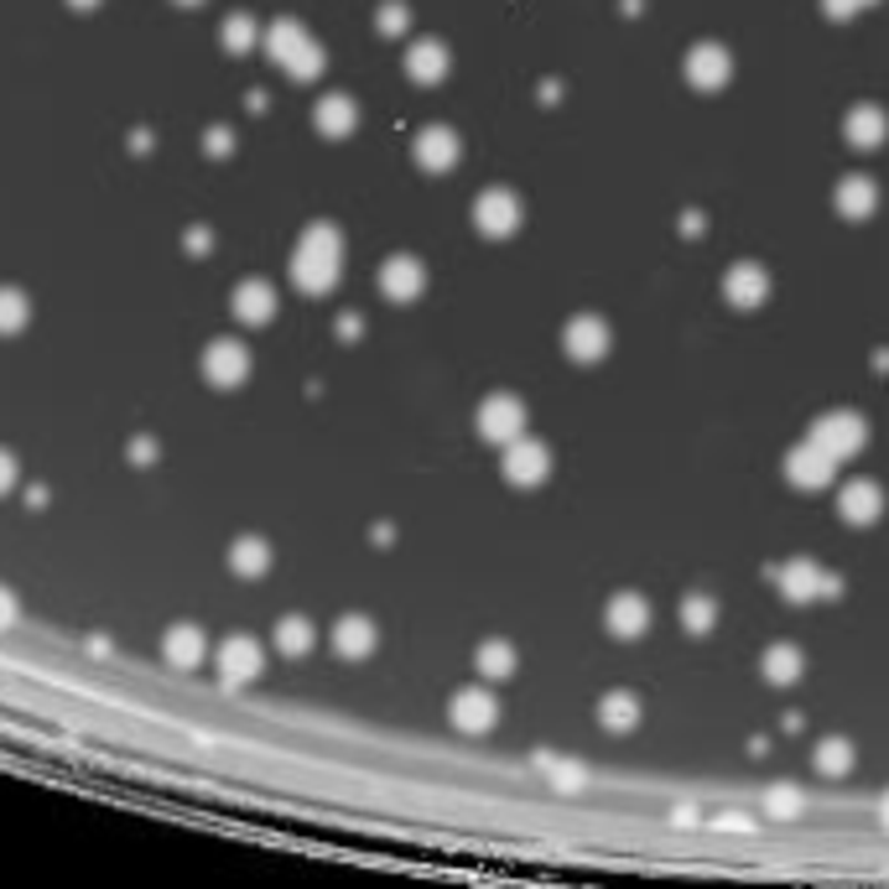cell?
Listing matches in <instances>:
<instances>
[{
    "mask_svg": "<svg viewBox=\"0 0 889 889\" xmlns=\"http://www.w3.org/2000/svg\"><path fill=\"white\" fill-rule=\"evenodd\" d=\"M188 250H193V256H208V250H214V235H208L204 224H193V229H188Z\"/></svg>",
    "mask_w": 889,
    "mask_h": 889,
    "instance_id": "60d3db41",
    "label": "cell"
},
{
    "mask_svg": "<svg viewBox=\"0 0 889 889\" xmlns=\"http://www.w3.org/2000/svg\"><path fill=\"white\" fill-rule=\"evenodd\" d=\"M260 37H266V32H260V21L250 17V11H229V17H224V27H219V42H224V52H229V58H245L250 48H260Z\"/></svg>",
    "mask_w": 889,
    "mask_h": 889,
    "instance_id": "83f0119b",
    "label": "cell"
},
{
    "mask_svg": "<svg viewBox=\"0 0 889 889\" xmlns=\"http://www.w3.org/2000/svg\"><path fill=\"white\" fill-rule=\"evenodd\" d=\"M833 468H838V458H833L827 447H817L812 437L786 453V479L796 484V489H827V484H833Z\"/></svg>",
    "mask_w": 889,
    "mask_h": 889,
    "instance_id": "5bb4252c",
    "label": "cell"
},
{
    "mask_svg": "<svg viewBox=\"0 0 889 889\" xmlns=\"http://www.w3.org/2000/svg\"><path fill=\"white\" fill-rule=\"evenodd\" d=\"M599 723L609 734H630L634 723H640V697H634V692H609V697H599Z\"/></svg>",
    "mask_w": 889,
    "mask_h": 889,
    "instance_id": "f546056e",
    "label": "cell"
},
{
    "mask_svg": "<svg viewBox=\"0 0 889 889\" xmlns=\"http://www.w3.org/2000/svg\"><path fill=\"white\" fill-rule=\"evenodd\" d=\"M328 640H333V650H339L343 661H364V655H375L380 630H375V619L370 614H343Z\"/></svg>",
    "mask_w": 889,
    "mask_h": 889,
    "instance_id": "ffe728a7",
    "label": "cell"
},
{
    "mask_svg": "<svg viewBox=\"0 0 889 889\" xmlns=\"http://www.w3.org/2000/svg\"><path fill=\"white\" fill-rule=\"evenodd\" d=\"M291 287L297 291H308V297H328V291L339 287V276H343V235H339V224H308L302 229V240H297V250H291Z\"/></svg>",
    "mask_w": 889,
    "mask_h": 889,
    "instance_id": "6da1fadb",
    "label": "cell"
},
{
    "mask_svg": "<svg viewBox=\"0 0 889 889\" xmlns=\"http://www.w3.org/2000/svg\"><path fill=\"white\" fill-rule=\"evenodd\" d=\"M276 308H281V297H276V287L266 276H245L240 287L229 291V312H235V323H245V328H266L276 318Z\"/></svg>",
    "mask_w": 889,
    "mask_h": 889,
    "instance_id": "ba28073f",
    "label": "cell"
},
{
    "mask_svg": "<svg viewBox=\"0 0 889 889\" xmlns=\"http://www.w3.org/2000/svg\"><path fill=\"white\" fill-rule=\"evenodd\" d=\"M312 125H318V136H328V141L354 136V125H360V104L349 100V94H323V100L312 104Z\"/></svg>",
    "mask_w": 889,
    "mask_h": 889,
    "instance_id": "7402d4cb",
    "label": "cell"
},
{
    "mask_svg": "<svg viewBox=\"0 0 889 889\" xmlns=\"http://www.w3.org/2000/svg\"><path fill=\"white\" fill-rule=\"evenodd\" d=\"M775 582H781V593H786L790 603L838 599V593H843V578H838V572H821L817 557H790V562L775 572Z\"/></svg>",
    "mask_w": 889,
    "mask_h": 889,
    "instance_id": "7a4b0ae2",
    "label": "cell"
},
{
    "mask_svg": "<svg viewBox=\"0 0 889 889\" xmlns=\"http://www.w3.org/2000/svg\"><path fill=\"white\" fill-rule=\"evenodd\" d=\"M702 229H707V224H702V214H697V208H686V214H682V235H692V240H697Z\"/></svg>",
    "mask_w": 889,
    "mask_h": 889,
    "instance_id": "ee69618b",
    "label": "cell"
},
{
    "mask_svg": "<svg viewBox=\"0 0 889 889\" xmlns=\"http://www.w3.org/2000/svg\"><path fill=\"white\" fill-rule=\"evenodd\" d=\"M17 614H21V603H17V593L0 582V630H11L17 624Z\"/></svg>",
    "mask_w": 889,
    "mask_h": 889,
    "instance_id": "ab89813d",
    "label": "cell"
},
{
    "mask_svg": "<svg viewBox=\"0 0 889 889\" xmlns=\"http://www.w3.org/2000/svg\"><path fill=\"white\" fill-rule=\"evenodd\" d=\"M32 323V297L21 287H0V333H21Z\"/></svg>",
    "mask_w": 889,
    "mask_h": 889,
    "instance_id": "1f68e13d",
    "label": "cell"
},
{
    "mask_svg": "<svg viewBox=\"0 0 889 889\" xmlns=\"http://www.w3.org/2000/svg\"><path fill=\"white\" fill-rule=\"evenodd\" d=\"M817 447H827L833 458H854V453H864V443H869V422L858 416V411H827V416H817L812 422V432H806Z\"/></svg>",
    "mask_w": 889,
    "mask_h": 889,
    "instance_id": "3957f363",
    "label": "cell"
},
{
    "mask_svg": "<svg viewBox=\"0 0 889 889\" xmlns=\"http://www.w3.org/2000/svg\"><path fill=\"white\" fill-rule=\"evenodd\" d=\"M676 614H682V630H692V634H707V630H713V624H719V603L707 599V593H686V599H682V609H676Z\"/></svg>",
    "mask_w": 889,
    "mask_h": 889,
    "instance_id": "836d02e7",
    "label": "cell"
},
{
    "mask_svg": "<svg viewBox=\"0 0 889 889\" xmlns=\"http://www.w3.org/2000/svg\"><path fill=\"white\" fill-rule=\"evenodd\" d=\"M821 11L833 21H848V17H858V0H821Z\"/></svg>",
    "mask_w": 889,
    "mask_h": 889,
    "instance_id": "b9f144b4",
    "label": "cell"
},
{
    "mask_svg": "<svg viewBox=\"0 0 889 889\" xmlns=\"http://www.w3.org/2000/svg\"><path fill=\"white\" fill-rule=\"evenodd\" d=\"M271 640H276L281 655H308L312 640H318V630H312L308 614H281L276 619V630H271Z\"/></svg>",
    "mask_w": 889,
    "mask_h": 889,
    "instance_id": "f1b7e54d",
    "label": "cell"
},
{
    "mask_svg": "<svg viewBox=\"0 0 889 889\" xmlns=\"http://www.w3.org/2000/svg\"><path fill=\"white\" fill-rule=\"evenodd\" d=\"M411 156H416V167L422 172H453L463 156V141L453 125H422L416 131V141H411Z\"/></svg>",
    "mask_w": 889,
    "mask_h": 889,
    "instance_id": "8fae6325",
    "label": "cell"
},
{
    "mask_svg": "<svg viewBox=\"0 0 889 889\" xmlns=\"http://www.w3.org/2000/svg\"><path fill=\"white\" fill-rule=\"evenodd\" d=\"M520 219H526V204H520L510 188H484L479 198H474V229H479L484 240H510L515 229H520Z\"/></svg>",
    "mask_w": 889,
    "mask_h": 889,
    "instance_id": "5b68a950",
    "label": "cell"
},
{
    "mask_svg": "<svg viewBox=\"0 0 889 889\" xmlns=\"http://www.w3.org/2000/svg\"><path fill=\"white\" fill-rule=\"evenodd\" d=\"M609 323H603L599 312H578L572 323L562 328V349H567V360H578V364H599L603 354H609Z\"/></svg>",
    "mask_w": 889,
    "mask_h": 889,
    "instance_id": "30bf717a",
    "label": "cell"
},
{
    "mask_svg": "<svg viewBox=\"0 0 889 889\" xmlns=\"http://www.w3.org/2000/svg\"><path fill=\"white\" fill-rule=\"evenodd\" d=\"M380 291L406 308V302H416V297L427 291V266L416 256H385V266H380Z\"/></svg>",
    "mask_w": 889,
    "mask_h": 889,
    "instance_id": "2e32d148",
    "label": "cell"
},
{
    "mask_svg": "<svg viewBox=\"0 0 889 889\" xmlns=\"http://www.w3.org/2000/svg\"><path fill=\"white\" fill-rule=\"evenodd\" d=\"M204 655H208V630H204V624L177 619V624H167V630H162V661H167V666L193 671V666H204Z\"/></svg>",
    "mask_w": 889,
    "mask_h": 889,
    "instance_id": "4fadbf2b",
    "label": "cell"
},
{
    "mask_svg": "<svg viewBox=\"0 0 889 889\" xmlns=\"http://www.w3.org/2000/svg\"><path fill=\"white\" fill-rule=\"evenodd\" d=\"M879 817H885V827H889V790H885V812H879Z\"/></svg>",
    "mask_w": 889,
    "mask_h": 889,
    "instance_id": "c3c4849f",
    "label": "cell"
},
{
    "mask_svg": "<svg viewBox=\"0 0 889 889\" xmlns=\"http://www.w3.org/2000/svg\"><path fill=\"white\" fill-rule=\"evenodd\" d=\"M474 666H479L484 682H505V676H515V645L510 640H484L474 650Z\"/></svg>",
    "mask_w": 889,
    "mask_h": 889,
    "instance_id": "4dcf8cb0",
    "label": "cell"
},
{
    "mask_svg": "<svg viewBox=\"0 0 889 889\" xmlns=\"http://www.w3.org/2000/svg\"><path fill=\"white\" fill-rule=\"evenodd\" d=\"M69 6H73V11H79V17H89V11H100V0H69Z\"/></svg>",
    "mask_w": 889,
    "mask_h": 889,
    "instance_id": "7dc6e473",
    "label": "cell"
},
{
    "mask_svg": "<svg viewBox=\"0 0 889 889\" xmlns=\"http://www.w3.org/2000/svg\"><path fill=\"white\" fill-rule=\"evenodd\" d=\"M874 204H879V188H874V177H864V172H848L838 183V193H833V208H838L848 224H864L874 214Z\"/></svg>",
    "mask_w": 889,
    "mask_h": 889,
    "instance_id": "cb8c5ba5",
    "label": "cell"
},
{
    "mask_svg": "<svg viewBox=\"0 0 889 889\" xmlns=\"http://www.w3.org/2000/svg\"><path fill=\"white\" fill-rule=\"evenodd\" d=\"M858 6H874V0H858Z\"/></svg>",
    "mask_w": 889,
    "mask_h": 889,
    "instance_id": "f907efd6",
    "label": "cell"
},
{
    "mask_svg": "<svg viewBox=\"0 0 889 889\" xmlns=\"http://www.w3.org/2000/svg\"><path fill=\"white\" fill-rule=\"evenodd\" d=\"M854 759H858V754H854V744H848V738H821V744H817V769L827 775V781L848 775V769H854Z\"/></svg>",
    "mask_w": 889,
    "mask_h": 889,
    "instance_id": "d6a6232c",
    "label": "cell"
},
{
    "mask_svg": "<svg viewBox=\"0 0 889 889\" xmlns=\"http://www.w3.org/2000/svg\"><path fill=\"white\" fill-rule=\"evenodd\" d=\"M759 671H765V682H775V686H796L806 671V655L790 645V640H775V645L759 655Z\"/></svg>",
    "mask_w": 889,
    "mask_h": 889,
    "instance_id": "4316f807",
    "label": "cell"
},
{
    "mask_svg": "<svg viewBox=\"0 0 889 889\" xmlns=\"http://www.w3.org/2000/svg\"><path fill=\"white\" fill-rule=\"evenodd\" d=\"M603 624H609L619 640H640V634L650 630L645 593H614V599H609V614H603Z\"/></svg>",
    "mask_w": 889,
    "mask_h": 889,
    "instance_id": "d4e9b609",
    "label": "cell"
},
{
    "mask_svg": "<svg viewBox=\"0 0 889 889\" xmlns=\"http://www.w3.org/2000/svg\"><path fill=\"white\" fill-rule=\"evenodd\" d=\"M17 479H21L17 453H11V447H0V495H11V489H17Z\"/></svg>",
    "mask_w": 889,
    "mask_h": 889,
    "instance_id": "f35d334b",
    "label": "cell"
},
{
    "mask_svg": "<svg viewBox=\"0 0 889 889\" xmlns=\"http://www.w3.org/2000/svg\"><path fill=\"white\" fill-rule=\"evenodd\" d=\"M229 572L235 578H266L271 572V541L266 536H235L229 541Z\"/></svg>",
    "mask_w": 889,
    "mask_h": 889,
    "instance_id": "484cf974",
    "label": "cell"
},
{
    "mask_svg": "<svg viewBox=\"0 0 889 889\" xmlns=\"http://www.w3.org/2000/svg\"><path fill=\"white\" fill-rule=\"evenodd\" d=\"M885 136H889V115L879 110V104H854V110L843 115V141H848V146H858V152L885 146Z\"/></svg>",
    "mask_w": 889,
    "mask_h": 889,
    "instance_id": "44dd1931",
    "label": "cell"
},
{
    "mask_svg": "<svg viewBox=\"0 0 889 889\" xmlns=\"http://www.w3.org/2000/svg\"><path fill=\"white\" fill-rule=\"evenodd\" d=\"M204 152L208 156H229V152H235V131H229V125H208V131H204Z\"/></svg>",
    "mask_w": 889,
    "mask_h": 889,
    "instance_id": "74e56055",
    "label": "cell"
},
{
    "mask_svg": "<svg viewBox=\"0 0 889 889\" xmlns=\"http://www.w3.org/2000/svg\"><path fill=\"white\" fill-rule=\"evenodd\" d=\"M177 6H204V0H177Z\"/></svg>",
    "mask_w": 889,
    "mask_h": 889,
    "instance_id": "681fc988",
    "label": "cell"
},
{
    "mask_svg": "<svg viewBox=\"0 0 889 889\" xmlns=\"http://www.w3.org/2000/svg\"><path fill=\"white\" fill-rule=\"evenodd\" d=\"M198 370H204V380L214 385V391H235V385H245V380H250L256 360H250V349H245L240 339H214L204 349Z\"/></svg>",
    "mask_w": 889,
    "mask_h": 889,
    "instance_id": "277c9868",
    "label": "cell"
},
{
    "mask_svg": "<svg viewBox=\"0 0 889 889\" xmlns=\"http://www.w3.org/2000/svg\"><path fill=\"white\" fill-rule=\"evenodd\" d=\"M547 474H551V453L541 443H530V437L505 443V479L515 489H536V484H547Z\"/></svg>",
    "mask_w": 889,
    "mask_h": 889,
    "instance_id": "9a60e30c",
    "label": "cell"
},
{
    "mask_svg": "<svg viewBox=\"0 0 889 889\" xmlns=\"http://www.w3.org/2000/svg\"><path fill=\"white\" fill-rule=\"evenodd\" d=\"M551 786H562V790L588 786V769H582L578 759H557V765H551Z\"/></svg>",
    "mask_w": 889,
    "mask_h": 889,
    "instance_id": "8d00e7d4",
    "label": "cell"
},
{
    "mask_svg": "<svg viewBox=\"0 0 889 889\" xmlns=\"http://www.w3.org/2000/svg\"><path fill=\"white\" fill-rule=\"evenodd\" d=\"M375 27H380V37H401L411 27V6H406V0H380Z\"/></svg>",
    "mask_w": 889,
    "mask_h": 889,
    "instance_id": "d590c367",
    "label": "cell"
},
{
    "mask_svg": "<svg viewBox=\"0 0 889 889\" xmlns=\"http://www.w3.org/2000/svg\"><path fill=\"white\" fill-rule=\"evenodd\" d=\"M447 719H453V728H463V734H489L499 723V702L489 686H463V692H453V702H447Z\"/></svg>",
    "mask_w": 889,
    "mask_h": 889,
    "instance_id": "9c48e42d",
    "label": "cell"
},
{
    "mask_svg": "<svg viewBox=\"0 0 889 889\" xmlns=\"http://www.w3.org/2000/svg\"><path fill=\"white\" fill-rule=\"evenodd\" d=\"M479 437L484 443H515V437H526V401L510 391H495V395H484V406H479Z\"/></svg>",
    "mask_w": 889,
    "mask_h": 889,
    "instance_id": "8992f818",
    "label": "cell"
},
{
    "mask_svg": "<svg viewBox=\"0 0 889 889\" xmlns=\"http://www.w3.org/2000/svg\"><path fill=\"white\" fill-rule=\"evenodd\" d=\"M131 458H136V463H152V458H156V443H152V437H136V447H131Z\"/></svg>",
    "mask_w": 889,
    "mask_h": 889,
    "instance_id": "f6af8a7d",
    "label": "cell"
},
{
    "mask_svg": "<svg viewBox=\"0 0 889 889\" xmlns=\"http://www.w3.org/2000/svg\"><path fill=\"white\" fill-rule=\"evenodd\" d=\"M723 297H728V302H734L738 312L765 308V297H769V276H765V266H754V260H738L734 271L723 276Z\"/></svg>",
    "mask_w": 889,
    "mask_h": 889,
    "instance_id": "ac0fdd59",
    "label": "cell"
},
{
    "mask_svg": "<svg viewBox=\"0 0 889 889\" xmlns=\"http://www.w3.org/2000/svg\"><path fill=\"white\" fill-rule=\"evenodd\" d=\"M308 42H312V32L297 17H276L271 27H266V37H260V48H266V58H271L276 69H287V63L302 48H308Z\"/></svg>",
    "mask_w": 889,
    "mask_h": 889,
    "instance_id": "603a6c76",
    "label": "cell"
},
{
    "mask_svg": "<svg viewBox=\"0 0 889 889\" xmlns=\"http://www.w3.org/2000/svg\"><path fill=\"white\" fill-rule=\"evenodd\" d=\"M759 806H765V817L790 821V817H796V812L806 806V796H802V786H769V790H765V802H759Z\"/></svg>",
    "mask_w": 889,
    "mask_h": 889,
    "instance_id": "e575fe53",
    "label": "cell"
},
{
    "mask_svg": "<svg viewBox=\"0 0 889 889\" xmlns=\"http://www.w3.org/2000/svg\"><path fill=\"white\" fill-rule=\"evenodd\" d=\"M682 69L686 79H692V89H723L728 79H734V52L723 48V42H697V48L682 58Z\"/></svg>",
    "mask_w": 889,
    "mask_h": 889,
    "instance_id": "7c38bea8",
    "label": "cell"
},
{
    "mask_svg": "<svg viewBox=\"0 0 889 889\" xmlns=\"http://www.w3.org/2000/svg\"><path fill=\"white\" fill-rule=\"evenodd\" d=\"M447 69H453V52H447V42H437V37H422V42H411L406 48V79L411 84H443Z\"/></svg>",
    "mask_w": 889,
    "mask_h": 889,
    "instance_id": "d6986e66",
    "label": "cell"
},
{
    "mask_svg": "<svg viewBox=\"0 0 889 889\" xmlns=\"http://www.w3.org/2000/svg\"><path fill=\"white\" fill-rule=\"evenodd\" d=\"M27 510H48V489H42V484L27 489Z\"/></svg>",
    "mask_w": 889,
    "mask_h": 889,
    "instance_id": "bcb514c9",
    "label": "cell"
},
{
    "mask_svg": "<svg viewBox=\"0 0 889 889\" xmlns=\"http://www.w3.org/2000/svg\"><path fill=\"white\" fill-rule=\"evenodd\" d=\"M838 515L843 526H874L885 515V489L874 479H848L838 489Z\"/></svg>",
    "mask_w": 889,
    "mask_h": 889,
    "instance_id": "e0dca14e",
    "label": "cell"
},
{
    "mask_svg": "<svg viewBox=\"0 0 889 889\" xmlns=\"http://www.w3.org/2000/svg\"><path fill=\"white\" fill-rule=\"evenodd\" d=\"M266 671V650L256 634H229L219 645V682L224 686H250Z\"/></svg>",
    "mask_w": 889,
    "mask_h": 889,
    "instance_id": "52a82bcc",
    "label": "cell"
},
{
    "mask_svg": "<svg viewBox=\"0 0 889 889\" xmlns=\"http://www.w3.org/2000/svg\"><path fill=\"white\" fill-rule=\"evenodd\" d=\"M360 333H364V318H360V312H343V318H339V339H360Z\"/></svg>",
    "mask_w": 889,
    "mask_h": 889,
    "instance_id": "7bdbcfd3",
    "label": "cell"
}]
</instances>
